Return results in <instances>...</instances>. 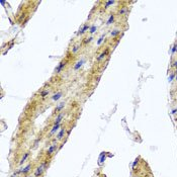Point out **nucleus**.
Instances as JSON below:
<instances>
[{
    "label": "nucleus",
    "instance_id": "f257e3e1",
    "mask_svg": "<svg viewBox=\"0 0 177 177\" xmlns=\"http://www.w3.org/2000/svg\"><path fill=\"white\" fill-rule=\"evenodd\" d=\"M57 148H58V141L57 140H55V142L53 143V144L49 147V149L47 150V156L49 157V158H51L52 157V155L54 154L56 151H57Z\"/></svg>",
    "mask_w": 177,
    "mask_h": 177
},
{
    "label": "nucleus",
    "instance_id": "f03ea898",
    "mask_svg": "<svg viewBox=\"0 0 177 177\" xmlns=\"http://www.w3.org/2000/svg\"><path fill=\"white\" fill-rule=\"evenodd\" d=\"M45 168H46V165H44V164H42L41 166L37 167L36 172H35V177H41L42 176L44 171H45Z\"/></svg>",
    "mask_w": 177,
    "mask_h": 177
},
{
    "label": "nucleus",
    "instance_id": "7ed1b4c3",
    "mask_svg": "<svg viewBox=\"0 0 177 177\" xmlns=\"http://www.w3.org/2000/svg\"><path fill=\"white\" fill-rule=\"evenodd\" d=\"M67 62H68L67 60H63V61L60 62V64L57 66V68L55 69V72H56V73H61V71L64 69V68H65Z\"/></svg>",
    "mask_w": 177,
    "mask_h": 177
},
{
    "label": "nucleus",
    "instance_id": "20e7f679",
    "mask_svg": "<svg viewBox=\"0 0 177 177\" xmlns=\"http://www.w3.org/2000/svg\"><path fill=\"white\" fill-rule=\"evenodd\" d=\"M64 116H65V113H64V112H60V113H59L57 116H56L55 120L53 122V125H54V126L60 125V123H61V122H62V119L64 118Z\"/></svg>",
    "mask_w": 177,
    "mask_h": 177
},
{
    "label": "nucleus",
    "instance_id": "39448f33",
    "mask_svg": "<svg viewBox=\"0 0 177 177\" xmlns=\"http://www.w3.org/2000/svg\"><path fill=\"white\" fill-rule=\"evenodd\" d=\"M65 107V102H61L59 103L57 106H56V108L54 109V114H58L59 112H62V109Z\"/></svg>",
    "mask_w": 177,
    "mask_h": 177
},
{
    "label": "nucleus",
    "instance_id": "423d86ee",
    "mask_svg": "<svg viewBox=\"0 0 177 177\" xmlns=\"http://www.w3.org/2000/svg\"><path fill=\"white\" fill-rule=\"evenodd\" d=\"M88 29H90V25L88 24V23H86V24H84L82 27L79 29V32H78V35H84V33L88 31Z\"/></svg>",
    "mask_w": 177,
    "mask_h": 177
},
{
    "label": "nucleus",
    "instance_id": "0eeeda50",
    "mask_svg": "<svg viewBox=\"0 0 177 177\" xmlns=\"http://www.w3.org/2000/svg\"><path fill=\"white\" fill-rule=\"evenodd\" d=\"M65 134H66V129H65V127H63V129L58 133V135L56 136V137H57V141H61L63 139V137L65 136Z\"/></svg>",
    "mask_w": 177,
    "mask_h": 177
},
{
    "label": "nucleus",
    "instance_id": "6e6552de",
    "mask_svg": "<svg viewBox=\"0 0 177 177\" xmlns=\"http://www.w3.org/2000/svg\"><path fill=\"white\" fill-rule=\"evenodd\" d=\"M107 55H108V50H105V52L103 51V52H102V53H101V54L99 55V57H97V61L100 62L101 60H103L105 57H106Z\"/></svg>",
    "mask_w": 177,
    "mask_h": 177
},
{
    "label": "nucleus",
    "instance_id": "1a4fd4ad",
    "mask_svg": "<svg viewBox=\"0 0 177 177\" xmlns=\"http://www.w3.org/2000/svg\"><path fill=\"white\" fill-rule=\"evenodd\" d=\"M32 166V163H29V164H28V165H27V166H26V167H24L23 169H22V170H20V172H21V173H22V174H23V175H25L26 173H28V172H29V170H31Z\"/></svg>",
    "mask_w": 177,
    "mask_h": 177
},
{
    "label": "nucleus",
    "instance_id": "9d476101",
    "mask_svg": "<svg viewBox=\"0 0 177 177\" xmlns=\"http://www.w3.org/2000/svg\"><path fill=\"white\" fill-rule=\"evenodd\" d=\"M59 127H61V123L60 125H56V126H54L52 127V130H51V132H50V134H49V136H53L54 135L56 132H57L58 130H59Z\"/></svg>",
    "mask_w": 177,
    "mask_h": 177
},
{
    "label": "nucleus",
    "instance_id": "9b49d317",
    "mask_svg": "<svg viewBox=\"0 0 177 177\" xmlns=\"http://www.w3.org/2000/svg\"><path fill=\"white\" fill-rule=\"evenodd\" d=\"M62 95H63V92H62V91H60V92H58V93H56L55 95L52 97V99L54 100V101H57V100H59L60 98H61Z\"/></svg>",
    "mask_w": 177,
    "mask_h": 177
},
{
    "label": "nucleus",
    "instance_id": "f8f14e48",
    "mask_svg": "<svg viewBox=\"0 0 177 177\" xmlns=\"http://www.w3.org/2000/svg\"><path fill=\"white\" fill-rule=\"evenodd\" d=\"M28 156H29V152H25V153H24V155L22 156V158H21V160H20V162H19V164H20V165H21V164H23L24 162H25V160L28 158Z\"/></svg>",
    "mask_w": 177,
    "mask_h": 177
},
{
    "label": "nucleus",
    "instance_id": "ddd939ff",
    "mask_svg": "<svg viewBox=\"0 0 177 177\" xmlns=\"http://www.w3.org/2000/svg\"><path fill=\"white\" fill-rule=\"evenodd\" d=\"M113 21H114V14H110L109 17H108V19H107V21H106V24L110 25Z\"/></svg>",
    "mask_w": 177,
    "mask_h": 177
},
{
    "label": "nucleus",
    "instance_id": "4468645a",
    "mask_svg": "<svg viewBox=\"0 0 177 177\" xmlns=\"http://www.w3.org/2000/svg\"><path fill=\"white\" fill-rule=\"evenodd\" d=\"M127 7H123L122 9H119L118 10V14L119 15H123V14H127Z\"/></svg>",
    "mask_w": 177,
    "mask_h": 177
},
{
    "label": "nucleus",
    "instance_id": "2eb2a0df",
    "mask_svg": "<svg viewBox=\"0 0 177 177\" xmlns=\"http://www.w3.org/2000/svg\"><path fill=\"white\" fill-rule=\"evenodd\" d=\"M83 63H84V60H81V61H79L78 63H76V65L74 66V70H76V71H77V70L79 69V68H80V67L82 66V64H83Z\"/></svg>",
    "mask_w": 177,
    "mask_h": 177
},
{
    "label": "nucleus",
    "instance_id": "dca6fc26",
    "mask_svg": "<svg viewBox=\"0 0 177 177\" xmlns=\"http://www.w3.org/2000/svg\"><path fill=\"white\" fill-rule=\"evenodd\" d=\"M49 92H50V91H49L48 89H44L43 91L41 92V97H42V98H45V97H46L48 94H49Z\"/></svg>",
    "mask_w": 177,
    "mask_h": 177
},
{
    "label": "nucleus",
    "instance_id": "f3484780",
    "mask_svg": "<svg viewBox=\"0 0 177 177\" xmlns=\"http://www.w3.org/2000/svg\"><path fill=\"white\" fill-rule=\"evenodd\" d=\"M120 33V31H118V29H114V31H112L111 32H110V35H111V36H116L118 35H119Z\"/></svg>",
    "mask_w": 177,
    "mask_h": 177
},
{
    "label": "nucleus",
    "instance_id": "a211bd4d",
    "mask_svg": "<svg viewBox=\"0 0 177 177\" xmlns=\"http://www.w3.org/2000/svg\"><path fill=\"white\" fill-rule=\"evenodd\" d=\"M97 29V26L95 25V24H93L92 26H90V29H89V32L90 33H94L95 32V31Z\"/></svg>",
    "mask_w": 177,
    "mask_h": 177
},
{
    "label": "nucleus",
    "instance_id": "6ab92c4d",
    "mask_svg": "<svg viewBox=\"0 0 177 177\" xmlns=\"http://www.w3.org/2000/svg\"><path fill=\"white\" fill-rule=\"evenodd\" d=\"M113 3H114V1H106V2L104 3V4H105V8H107L109 5H112Z\"/></svg>",
    "mask_w": 177,
    "mask_h": 177
},
{
    "label": "nucleus",
    "instance_id": "aec40b11",
    "mask_svg": "<svg viewBox=\"0 0 177 177\" xmlns=\"http://www.w3.org/2000/svg\"><path fill=\"white\" fill-rule=\"evenodd\" d=\"M79 48H80V45H78V46H75L74 49H72V53L74 54V53H76L78 50H79Z\"/></svg>",
    "mask_w": 177,
    "mask_h": 177
},
{
    "label": "nucleus",
    "instance_id": "412c9836",
    "mask_svg": "<svg viewBox=\"0 0 177 177\" xmlns=\"http://www.w3.org/2000/svg\"><path fill=\"white\" fill-rule=\"evenodd\" d=\"M103 37H104V35H102V36H100V39L98 40V42H97V45H100V44H101V42L103 41Z\"/></svg>",
    "mask_w": 177,
    "mask_h": 177
},
{
    "label": "nucleus",
    "instance_id": "4be33fe9",
    "mask_svg": "<svg viewBox=\"0 0 177 177\" xmlns=\"http://www.w3.org/2000/svg\"><path fill=\"white\" fill-rule=\"evenodd\" d=\"M91 40H92V37H89V39H85L84 44H87V43H89V42H91Z\"/></svg>",
    "mask_w": 177,
    "mask_h": 177
},
{
    "label": "nucleus",
    "instance_id": "5701e85b",
    "mask_svg": "<svg viewBox=\"0 0 177 177\" xmlns=\"http://www.w3.org/2000/svg\"><path fill=\"white\" fill-rule=\"evenodd\" d=\"M28 177H32V176H28Z\"/></svg>",
    "mask_w": 177,
    "mask_h": 177
}]
</instances>
